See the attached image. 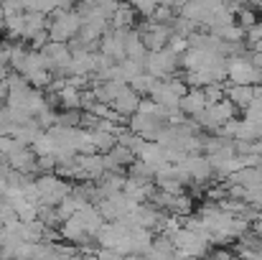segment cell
I'll return each instance as SVG.
<instances>
[{
	"instance_id": "cell-1",
	"label": "cell",
	"mask_w": 262,
	"mask_h": 260,
	"mask_svg": "<svg viewBox=\"0 0 262 260\" xmlns=\"http://www.w3.org/2000/svg\"><path fill=\"white\" fill-rule=\"evenodd\" d=\"M145 67H148V74L150 77H156V79H171L176 74V69L181 67V56H176L171 49L148 51Z\"/></svg>"
},
{
	"instance_id": "cell-2",
	"label": "cell",
	"mask_w": 262,
	"mask_h": 260,
	"mask_svg": "<svg viewBox=\"0 0 262 260\" xmlns=\"http://www.w3.org/2000/svg\"><path fill=\"white\" fill-rule=\"evenodd\" d=\"M227 82L229 85H262V69H257L252 62H247L245 56H234L227 62Z\"/></svg>"
},
{
	"instance_id": "cell-3",
	"label": "cell",
	"mask_w": 262,
	"mask_h": 260,
	"mask_svg": "<svg viewBox=\"0 0 262 260\" xmlns=\"http://www.w3.org/2000/svg\"><path fill=\"white\" fill-rule=\"evenodd\" d=\"M178 166L188 173L191 186H204V184H211L214 181V169H211V164H209V158L204 153H191Z\"/></svg>"
},
{
	"instance_id": "cell-4",
	"label": "cell",
	"mask_w": 262,
	"mask_h": 260,
	"mask_svg": "<svg viewBox=\"0 0 262 260\" xmlns=\"http://www.w3.org/2000/svg\"><path fill=\"white\" fill-rule=\"evenodd\" d=\"M79 26H82V18L79 15H74V13H59L54 21H51V38L54 41H67V38H72L74 33H79Z\"/></svg>"
},
{
	"instance_id": "cell-5",
	"label": "cell",
	"mask_w": 262,
	"mask_h": 260,
	"mask_svg": "<svg viewBox=\"0 0 262 260\" xmlns=\"http://www.w3.org/2000/svg\"><path fill=\"white\" fill-rule=\"evenodd\" d=\"M178 110H181V115H186V117H196L199 112H204L206 110V99H204V92L201 89H196V87H188V92L181 97V102H178Z\"/></svg>"
},
{
	"instance_id": "cell-6",
	"label": "cell",
	"mask_w": 262,
	"mask_h": 260,
	"mask_svg": "<svg viewBox=\"0 0 262 260\" xmlns=\"http://www.w3.org/2000/svg\"><path fill=\"white\" fill-rule=\"evenodd\" d=\"M224 97L237 107V110H247L255 99V87L250 85H224Z\"/></svg>"
},
{
	"instance_id": "cell-7",
	"label": "cell",
	"mask_w": 262,
	"mask_h": 260,
	"mask_svg": "<svg viewBox=\"0 0 262 260\" xmlns=\"http://www.w3.org/2000/svg\"><path fill=\"white\" fill-rule=\"evenodd\" d=\"M36 189H38V194H41V199L43 202H61V199H67V184L64 181H59V178H41L38 184H36Z\"/></svg>"
},
{
	"instance_id": "cell-8",
	"label": "cell",
	"mask_w": 262,
	"mask_h": 260,
	"mask_svg": "<svg viewBox=\"0 0 262 260\" xmlns=\"http://www.w3.org/2000/svg\"><path fill=\"white\" fill-rule=\"evenodd\" d=\"M112 105H115V110H117V115H122V117H127V115H135L138 112V105H140V97H138V92H133V89H127V87H122V92L112 99Z\"/></svg>"
},
{
	"instance_id": "cell-9",
	"label": "cell",
	"mask_w": 262,
	"mask_h": 260,
	"mask_svg": "<svg viewBox=\"0 0 262 260\" xmlns=\"http://www.w3.org/2000/svg\"><path fill=\"white\" fill-rule=\"evenodd\" d=\"M133 21H135V10H133L130 5H117V8H115V13H112V23H115L117 31L130 28Z\"/></svg>"
},
{
	"instance_id": "cell-10",
	"label": "cell",
	"mask_w": 262,
	"mask_h": 260,
	"mask_svg": "<svg viewBox=\"0 0 262 260\" xmlns=\"http://www.w3.org/2000/svg\"><path fill=\"white\" fill-rule=\"evenodd\" d=\"M245 49L262 54V21H257L252 28L245 31Z\"/></svg>"
},
{
	"instance_id": "cell-11",
	"label": "cell",
	"mask_w": 262,
	"mask_h": 260,
	"mask_svg": "<svg viewBox=\"0 0 262 260\" xmlns=\"http://www.w3.org/2000/svg\"><path fill=\"white\" fill-rule=\"evenodd\" d=\"M234 23H237V26H242L245 31H247V28H252V26L257 23V10H255V8H242V10L234 15Z\"/></svg>"
},
{
	"instance_id": "cell-12",
	"label": "cell",
	"mask_w": 262,
	"mask_h": 260,
	"mask_svg": "<svg viewBox=\"0 0 262 260\" xmlns=\"http://www.w3.org/2000/svg\"><path fill=\"white\" fill-rule=\"evenodd\" d=\"M201 92H204V99H206V105H214V102L224 99V82H216V85L201 87Z\"/></svg>"
},
{
	"instance_id": "cell-13",
	"label": "cell",
	"mask_w": 262,
	"mask_h": 260,
	"mask_svg": "<svg viewBox=\"0 0 262 260\" xmlns=\"http://www.w3.org/2000/svg\"><path fill=\"white\" fill-rule=\"evenodd\" d=\"M130 3H133L140 13H145V15H150V13L161 5V0H130Z\"/></svg>"
},
{
	"instance_id": "cell-14",
	"label": "cell",
	"mask_w": 262,
	"mask_h": 260,
	"mask_svg": "<svg viewBox=\"0 0 262 260\" xmlns=\"http://www.w3.org/2000/svg\"><path fill=\"white\" fill-rule=\"evenodd\" d=\"M250 232H252V235H255V237L262 243V217H260V219H255V222L250 225Z\"/></svg>"
},
{
	"instance_id": "cell-15",
	"label": "cell",
	"mask_w": 262,
	"mask_h": 260,
	"mask_svg": "<svg viewBox=\"0 0 262 260\" xmlns=\"http://www.w3.org/2000/svg\"><path fill=\"white\" fill-rule=\"evenodd\" d=\"M234 255H232V250H227V248H219L216 253H214V258L211 260H232Z\"/></svg>"
},
{
	"instance_id": "cell-16",
	"label": "cell",
	"mask_w": 262,
	"mask_h": 260,
	"mask_svg": "<svg viewBox=\"0 0 262 260\" xmlns=\"http://www.w3.org/2000/svg\"><path fill=\"white\" fill-rule=\"evenodd\" d=\"M183 3H186V0H161V5H166V8H171V10H176V8L181 10Z\"/></svg>"
}]
</instances>
